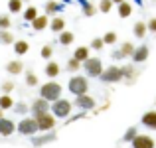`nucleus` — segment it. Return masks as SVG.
Wrapping results in <instances>:
<instances>
[{"label": "nucleus", "mask_w": 156, "mask_h": 148, "mask_svg": "<svg viewBox=\"0 0 156 148\" xmlns=\"http://www.w3.org/2000/svg\"><path fill=\"white\" fill-rule=\"evenodd\" d=\"M40 97L46 99V101H57V99H61V85L55 83V81H48V83H44L42 87H40Z\"/></svg>", "instance_id": "nucleus-1"}, {"label": "nucleus", "mask_w": 156, "mask_h": 148, "mask_svg": "<svg viewBox=\"0 0 156 148\" xmlns=\"http://www.w3.org/2000/svg\"><path fill=\"white\" fill-rule=\"evenodd\" d=\"M67 89L75 97L85 95V93L89 91V81H87V77H83V75H73L71 79H69V83H67Z\"/></svg>", "instance_id": "nucleus-2"}, {"label": "nucleus", "mask_w": 156, "mask_h": 148, "mask_svg": "<svg viewBox=\"0 0 156 148\" xmlns=\"http://www.w3.org/2000/svg\"><path fill=\"white\" fill-rule=\"evenodd\" d=\"M50 109H51V115H53V117H57V118H67L69 115H71L73 105L67 101V99H57V101L51 103Z\"/></svg>", "instance_id": "nucleus-3"}, {"label": "nucleus", "mask_w": 156, "mask_h": 148, "mask_svg": "<svg viewBox=\"0 0 156 148\" xmlns=\"http://www.w3.org/2000/svg\"><path fill=\"white\" fill-rule=\"evenodd\" d=\"M101 81H105V83H121L122 81V71L119 65H109V67L103 69V73L99 75Z\"/></svg>", "instance_id": "nucleus-4"}, {"label": "nucleus", "mask_w": 156, "mask_h": 148, "mask_svg": "<svg viewBox=\"0 0 156 148\" xmlns=\"http://www.w3.org/2000/svg\"><path fill=\"white\" fill-rule=\"evenodd\" d=\"M83 69L89 77H99L105 67H103V61L99 57H89L87 61H83Z\"/></svg>", "instance_id": "nucleus-5"}, {"label": "nucleus", "mask_w": 156, "mask_h": 148, "mask_svg": "<svg viewBox=\"0 0 156 148\" xmlns=\"http://www.w3.org/2000/svg\"><path fill=\"white\" fill-rule=\"evenodd\" d=\"M38 130H40V129H38V122H36V118H22V121L18 122V132H20V134L34 136Z\"/></svg>", "instance_id": "nucleus-6"}, {"label": "nucleus", "mask_w": 156, "mask_h": 148, "mask_svg": "<svg viewBox=\"0 0 156 148\" xmlns=\"http://www.w3.org/2000/svg\"><path fill=\"white\" fill-rule=\"evenodd\" d=\"M121 71H122V81H125L126 85H133L134 81L138 79V69L134 67V63H125V65H121Z\"/></svg>", "instance_id": "nucleus-7"}, {"label": "nucleus", "mask_w": 156, "mask_h": 148, "mask_svg": "<svg viewBox=\"0 0 156 148\" xmlns=\"http://www.w3.org/2000/svg\"><path fill=\"white\" fill-rule=\"evenodd\" d=\"M36 122H38V129L40 130H51L53 126H55V117L50 115V111L44 115H38V117H34Z\"/></svg>", "instance_id": "nucleus-8"}, {"label": "nucleus", "mask_w": 156, "mask_h": 148, "mask_svg": "<svg viewBox=\"0 0 156 148\" xmlns=\"http://www.w3.org/2000/svg\"><path fill=\"white\" fill-rule=\"evenodd\" d=\"M130 146L133 148H156V140L150 134H136V138H134L133 142H130Z\"/></svg>", "instance_id": "nucleus-9"}, {"label": "nucleus", "mask_w": 156, "mask_h": 148, "mask_svg": "<svg viewBox=\"0 0 156 148\" xmlns=\"http://www.w3.org/2000/svg\"><path fill=\"white\" fill-rule=\"evenodd\" d=\"M148 55H150V48L146 44H140V46L134 48V53H133L130 59H133V63H144L148 59Z\"/></svg>", "instance_id": "nucleus-10"}, {"label": "nucleus", "mask_w": 156, "mask_h": 148, "mask_svg": "<svg viewBox=\"0 0 156 148\" xmlns=\"http://www.w3.org/2000/svg\"><path fill=\"white\" fill-rule=\"evenodd\" d=\"M75 107L77 109H81V111H93L95 109V99H93L91 95H79V97H75Z\"/></svg>", "instance_id": "nucleus-11"}, {"label": "nucleus", "mask_w": 156, "mask_h": 148, "mask_svg": "<svg viewBox=\"0 0 156 148\" xmlns=\"http://www.w3.org/2000/svg\"><path fill=\"white\" fill-rule=\"evenodd\" d=\"M140 125L148 130H156V109H150V111H146V113H142Z\"/></svg>", "instance_id": "nucleus-12"}, {"label": "nucleus", "mask_w": 156, "mask_h": 148, "mask_svg": "<svg viewBox=\"0 0 156 148\" xmlns=\"http://www.w3.org/2000/svg\"><path fill=\"white\" fill-rule=\"evenodd\" d=\"M30 111H32V115H34V117L48 113V111H50V101H46V99H42V97H40V99H36V101L32 103Z\"/></svg>", "instance_id": "nucleus-13"}, {"label": "nucleus", "mask_w": 156, "mask_h": 148, "mask_svg": "<svg viewBox=\"0 0 156 148\" xmlns=\"http://www.w3.org/2000/svg\"><path fill=\"white\" fill-rule=\"evenodd\" d=\"M16 130V125L10 118H0V136H10Z\"/></svg>", "instance_id": "nucleus-14"}, {"label": "nucleus", "mask_w": 156, "mask_h": 148, "mask_svg": "<svg viewBox=\"0 0 156 148\" xmlns=\"http://www.w3.org/2000/svg\"><path fill=\"white\" fill-rule=\"evenodd\" d=\"M6 71L10 73V75H20V73L24 71V63L20 59H12L6 63Z\"/></svg>", "instance_id": "nucleus-15"}, {"label": "nucleus", "mask_w": 156, "mask_h": 148, "mask_svg": "<svg viewBox=\"0 0 156 148\" xmlns=\"http://www.w3.org/2000/svg\"><path fill=\"white\" fill-rule=\"evenodd\" d=\"M133 34H134V38L144 40V38H146V34H148L146 22H136V24H134V26H133Z\"/></svg>", "instance_id": "nucleus-16"}, {"label": "nucleus", "mask_w": 156, "mask_h": 148, "mask_svg": "<svg viewBox=\"0 0 156 148\" xmlns=\"http://www.w3.org/2000/svg\"><path fill=\"white\" fill-rule=\"evenodd\" d=\"M134 48H136V46H134L133 42H122V44H121V48H119V51H121L122 59H129V57H133Z\"/></svg>", "instance_id": "nucleus-17"}, {"label": "nucleus", "mask_w": 156, "mask_h": 148, "mask_svg": "<svg viewBox=\"0 0 156 148\" xmlns=\"http://www.w3.org/2000/svg\"><path fill=\"white\" fill-rule=\"evenodd\" d=\"M117 12H119V16H121V18H129V16L133 14V4L125 0V2L117 4Z\"/></svg>", "instance_id": "nucleus-18"}, {"label": "nucleus", "mask_w": 156, "mask_h": 148, "mask_svg": "<svg viewBox=\"0 0 156 148\" xmlns=\"http://www.w3.org/2000/svg\"><path fill=\"white\" fill-rule=\"evenodd\" d=\"M89 48H85V46H81V48H77L75 51H73V59H77V61H81V63H83V61H87L89 59Z\"/></svg>", "instance_id": "nucleus-19"}, {"label": "nucleus", "mask_w": 156, "mask_h": 148, "mask_svg": "<svg viewBox=\"0 0 156 148\" xmlns=\"http://www.w3.org/2000/svg\"><path fill=\"white\" fill-rule=\"evenodd\" d=\"M57 40H59V44H61V46H65V48H67V46H71V44H73L75 36H73V32L63 30V32H59V38H57Z\"/></svg>", "instance_id": "nucleus-20"}, {"label": "nucleus", "mask_w": 156, "mask_h": 148, "mask_svg": "<svg viewBox=\"0 0 156 148\" xmlns=\"http://www.w3.org/2000/svg\"><path fill=\"white\" fill-rule=\"evenodd\" d=\"M32 28L34 30H44V28H48V16H36L34 20H32Z\"/></svg>", "instance_id": "nucleus-21"}, {"label": "nucleus", "mask_w": 156, "mask_h": 148, "mask_svg": "<svg viewBox=\"0 0 156 148\" xmlns=\"http://www.w3.org/2000/svg\"><path fill=\"white\" fill-rule=\"evenodd\" d=\"M50 28H51L53 32H57V34H59V32H63V30H65V20L61 18V16H55V18L51 20Z\"/></svg>", "instance_id": "nucleus-22"}, {"label": "nucleus", "mask_w": 156, "mask_h": 148, "mask_svg": "<svg viewBox=\"0 0 156 148\" xmlns=\"http://www.w3.org/2000/svg\"><path fill=\"white\" fill-rule=\"evenodd\" d=\"M46 75L50 77V79H53V77L59 75V65H57L55 61H50V63L46 65Z\"/></svg>", "instance_id": "nucleus-23"}, {"label": "nucleus", "mask_w": 156, "mask_h": 148, "mask_svg": "<svg viewBox=\"0 0 156 148\" xmlns=\"http://www.w3.org/2000/svg\"><path fill=\"white\" fill-rule=\"evenodd\" d=\"M30 46H28V42H24V40H18V42H14V51L18 53V55H26Z\"/></svg>", "instance_id": "nucleus-24"}, {"label": "nucleus", "mask_w": 156, "mask_h": 148, "mask_svg": "<svg viewBox=\"0 0 156 148\" xmlns=\"http://www.w3.org/2000/svg\"><path fill=\"white\" fill-rule=\"evenodd\" d=\"M0 44H2V46L14 44V36H12V32H8V30H0Z\"/></svg>", "instance_id": "nucleus-25"}, {"label": "nucleus", "mask_w": 156, "mask_h": 148, "mask_svg": "<svg viewBox=\"0 0 156 148\" xmlns=\"http://www.w3.org/2000/svg\"><path fill=\"white\" fill-rule=\"evenodd\" d=\"M136 134H138V129H136V126H129V129H126V132H125V136H122V140H125V142H133L134 138H136Z\"/></svg>", "instance_id": "nucleus-26"}, {"label": "nucleus", "mask_w": 156, "mask_h": 148, "mask_svg": "<svg viewBox=\"0 0 156 148\" xmlns=\"http://www.w3.org/2000/svg\"><path fill=\"white\" fill-rule=\"evenodd\" d=\"M12 107H14V101H12L10 95H2V97H0V109H2V111L12 109Z\"/></svg>", "instance_id": "nucleus-27"}, {"label": "nucleus", "mask_w": 156, "mask_h": 148, "mask_svg": "<svg viewBox=\"0 0 156 148\" xmlns=\"http://www.w3.org/2000/svg\"><path fill=\"white\" fill-rule=\"evenodd\" d=\"M8 10L14 12V14L22 12V0H8Z\"/></svg>", "instance_id": "nucleus-28"}, {"label": "nucleus", "mask_w": 156, "mask_h": 148, "mask_svg": "<svg viewBox=\"0 0 156 148\" xmlns=\"http://www.w3.org/2000/svg\"><path fill=\"white\" fill-rule=\"evenodd\" d=\"M36 16H38V10H36V6H30V8H26V10H24V20H26V22H32Z\"/></svg>", "instance_id": "nucleus-29"}, {"label": "nucleus", "mask_w": 156, "mask_h": 148, "mask_svg": "<svg viewBox=\"0 0 156 148\" xmlns=\"http://www.w3.org/2000/svg\"><path fill=\"white\" fill-rule=\"evenodd\" d=\"M65 67H67V71H71V73H75V71H79L81 69V61H77V59H69L67 61V65H65Z\"/></svg>", "instance_id": "nucleus-30"}, {"label": "nucleus", "mask_w": 156, "mask_h": 148, "mask_svg": "<svg viewBox=\"0 0 156 148\" xmlns=\"http://www.w3.org/2000/svg\"><path fill=\"white\" fill-rule=\"evenodd\" d=\"M103 42H105V46H113V44H117V34H115V32H107V34L103 36Z\"/></svg>", "instance_id": "nucleus-31"}, {"label": "nucleus", "mask_w": 156, "mask_h": 148, "mask_svg": "<svg viewBox=\"0 0 156 148\" xmlns=\"http://www.w3.org/2000/svg\"><path fill=\"white\" fill-rule=\"evenodd\" d=\"M113 10V2L111 0H101L99 2V12H103V14H107V12Z\"/></svg>", "instance_id": "nucleus-32"}, {"label": "nucleus", "mask_w": 156, "mask_h": 148, "mask_svg": "<svg viewBox=\"0 0 156 148\" xmlns=\"http://www.w3.org/2000/svg\"><path fill=\"white\" fill-rule=\"evenodd\" d=\"M46 12L48 14H55V12H59V4L50 0V2H46Z\"/></svg>", "instance_id": "nucleus-33"}, {"label": "nucleus", "mask_w": 156, "mask_h": 148, "mask_svg": "<svg viewBox=\"0 0 156 148\" xmlns=\"http://www.w3.org/2000/svg\"><path fill=\"white\" fill-rule=\"evenodd\" d=\"M26 85L28 87H36V85H38V77L34 75V73H26Z\"/></svg>", "instance_id": "nucleus-34"}, {"label": "nucleus", "mask_w": 156, "mask_h": 148, "mask_svg": "<svg viewBox=\"0 0 156 148\" xmlns=\"http://www.w3.org/2000/svg\"><path fill=\"white\" fill-rule=\"evenodd\" d=\"M97 12V8L93 6V4H89V2H83V14L85 16H93Z\"/></svg>", "instance_id": "nucleus-35"}, {"label": "nucleus", "mask_w": 156, "mask_h": 148, "mask_svg": "<svg viewBox=\"0 0 156 148\" xmlns=\"http://www.w3.org/2000/svg\"><path fill=\"white\" fill-rule=\"evenodd\" d=\"M105 48V42H103V38H95L91 42V49H97V51H99V49H103Z\"/></svg>", "instance_id": "nucleus-36"}, {"label": "nucleus", "mask_w": 156, "mask_h": 148, "mask_svg": "<svg viewBox=\"0 0 156 148\" xmlns=\"http://www.w3.org/2000/svg\"><path fill=\"white\" fill-rule=\"evenodd\" d=\"M10 28V16H0V30H8Z\"/></svg>", "instance_id": "nucleus-37"}, {"label": "nucleus", "mask_w": 156, "mask_h": 148, "mask_svg": "<svg viewBox=\"0 0 156 148\" xmlns=\"http://www.w3.org/2000/svg\"><path fill=\"white\" fill-rule=\"evenodd\" d=\"M12 89H14V81H4V83H2V91H4V95H8Z\"/></svg>", "instance_id": "nucleus-38"}, {"label": "nucleus", "mask_w": 156, "mask_h": 148, "mask_svg": "<svg viewBox=\"0 0 156 148\" xmlns=\"http://www.w3.org/2000/svg\"><path fill=\"white\" fill-rule=\"evenodd\" d=\"M146 28H148L150 34H156V16H154V18H150L148 22H146Z\"/></svg>", "instance_id": "nucleus-39"}, {"label": "nucleus", "mask_w": 156, "mask_h": 148, "mask_svg": "<svg viewBox=\"0 0 156 148\" xmlns=\"http://www.w3.org/2000/svg\"><path fill=\"white\" fill-rule=\"evenodd\" d=\"M51 53H53V49H51L50 46H44V48H42V57H44V59H50Z\"/></svg>", "instance_id": "nucleus-40"}, {"label": "nucleus", "mask_w": 156, "mask_h": 148, "mask_svg": "<svg viewBox=\"0 0 156 148\" xmlns=\"http://www.w3.org/2000/svg\"><path fill=\"white\" fill-rule=\"evenodd\" d=\"M28 109H30V107H26L24 103H18V107H16V113H20V115H26V113H28Z\"/></svg>", "instance_id": "nucleus-41"}, {"label": "nucleus", "mask_w": 156, "mask_h": 148, "mask_svg": "<svg viewBox=\"0 0 156 148\" xmlns=\"http://www.w3.org/2000/svg\"><path fill=\"white\" fill-rule=\"evenodd\" d=\"M113 59H122V55H121L119 49H117V51H113Z\"/></svg>", "instance_id": "nucleus-42"}, {"label": "nucleus", "mask_w": 156, "mask_h": 148, "mask_svg": "<svg viewBox=\"0 0 156 148\" xmlns=\"http://www.w3.org/2000/svg\"><path fill=\"white\" fill-rule=\"evenodd\" d=\"M113 4H121V2H125V0H111Z\"/></svg>", "instance_id": "nucleus-43"}, {"label": "nucleus", "mask_w": 156, "mask_h": 148, "mask_svg": "<svg viewBox=\"0 0 156 148\" xmlns=\"http://www.w3.org/2000/svg\"><path fill=\"white\" fill-rule=\"evenodd\" d=\"M2 113H4V111H2V109H0V118H4V117H2Z\"/></svg>", "instance_id": "nucleus-44"}, {"label": "nucleus", "mask_w": 156, "mask_h": 148, "mask_svg": "<svg viewBox=\"0 0 156 148\" xmlns=\"http://www.w3.org/2000/svg\"><path fill=\"white\" fill-rule=\"evenodd\" d=\"M22 2H28V0H22Z\"/></svg>", "instance_id": "nucleus-45"}, {"label": "nucleus", "mask_w": 156, "mask_h": 148, "mask_svg": "<svg viewBox=\"0 0 156 148\" xmlns=\"http://www.w3.org/2000/svg\"><path fill=\"white\" fill-rule=\"evenodd\" d=\"M152 2H156V0H152Z\"/></svg>", "instance_id": "nucleus-46"}]
</instances>
